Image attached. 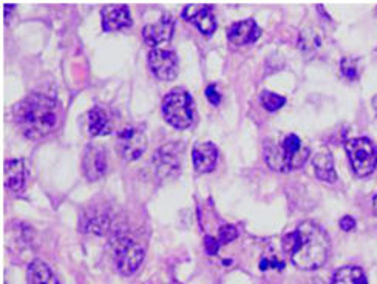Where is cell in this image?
<instances>
[{
	"label": "cell",
	"mask_w": 377,
	"mask_h": 284,
	"mask_svg": "<svg viewBox=\"0 0 377 284\" xmlns=\"http://www.w3.org/2000/svg\"><path fill=\"white\" fill-rule=\"evenodd\" d=\"M14 123L22 135L39 140L55 132L62 120L61 104L44 93H31L13 110Z\"/></svg>",
	"instance_id": "6da1fadb"
},
{
	"label": "cell",
	"mask_w": 377,
	"mask_h": 284,
	"mask_svg": "<svg viewBox=\"0 0 377 284\" xmlns=\"http://www.w3.org/2000/svg\"><path fill=\"white\" fill-rule=\"evenodd\" d=\"M283 247L300 271H315L327 263L330 256V237L319 225L305 221L283 238Z\"/></svg>",
	"instance_id": "7a4b0ae2"
},
{
	"label": "cell",
	"mask_w": 377,
	"mask_h": 284,
	"mask_svg": "<svg viewBox=\"0 0 377 284\" xmlns=\"http://www.w3.org/2000/svg\"><path fill=\"white\" fill-rule=\"evenodd\" d=\"M310 158V147L294 133L280 136L277 141H266L264 159L266 164L277 171L288 174L291 170L302 167Z\"/></svg>",
	"instance_id": "3957f363"
},
{
	"label": "cell",
	"mask_w": 377,
	"mask_h": 284,
	"mask_svg": "<svg viewBox=\"0 0 377 284\" xmlns=\"http://www.w3.org/2000/svg\"><path fill=\"white\" fill-rule=\"evenodd\" d=\"M192 96L184 89H175L162 101V116L178 130H186L193 123Z\"/></svg>",
	"instance_id": "277c9868"
},
{
	"label": "cell",
	"mask_w": 377,
	"mask_h": 284,
	"mask_svg": "<svg viewBox=\"0 0 377 284\" xmlns=\"http://www.w3.org/2000/svg\"><path fill=\"white\" fill-rule=\"evenodd\" d=\"M111 255H113V263L116 271L130 277L136 271L141 268L144 261L142 247L136 243L135 239L128 237H115L111 241Z\"/></svg>",
	"instance_id": "5b68a950"
},
{
	"label": "cell",
	"mask_w": 377,
	"mask_h": 284,
	"mask_svg": "<svg viewBox=\"0 0 377 284\" xmlns=\"http://www.w3.org/2000/svg\"><path fill=\"white\" fill-rule=\"evenodd\" d=\"M345 150L354 174L361 178L370 176L377 166V149L368 137H356L345 144Z\"/></svg>",
	"instance_id": "8992f818"
},
{
	"label": "cell",
	"mask_w": 377,
	"mask_h": 284,
	"mask_svg": "<svg viewBox=\"0 0 377 284\" xmlns=\"http://www.w3.org/2000/svg\"><path fill=\"white\" fill-rule=\"evenodd\" d=\"M147 147V136L141 127L128 125L119 130L116 136V149L124 161L138 159Z\"/></svg>",
	"instance_id": "52a82bcc"
},
{
	"label": "cell",
	"mask_w": 377,
	"mask_h": 284,
	"mask_svg": "<svg viewBox=\"0 0 377 284\" xmlns=\"http://www.w3.org/2000/svg\"><path fill=\"white\" fill-rule=\"evenodd\" d=\"M149 67L159 81H174L179 72L178 57L170 50L155 48L149 53Z\"/></svg>",
	"instance_id": "ba28073f"
},
{
	"label": "cell",
	"mask_w": 377,
	"mask_h": 284,
	"mask_svg": "<svg viewBox=\"0 0 377 284\" xmlns=\"http://www.w3.org/2000/svg\"><path fill=\"white\" fill-rule=\"evenodd\" d=\"M181 145L172 142L161 147L155 153V157H153V166H155L157 176L159 179L170 178L179 170V166H181Z\"/></svg>",
	"instance_id": "9c48e42d"
},
{
	"label": "cell",
	"mask_w": 377,
	"mask_h": 284,
	"mask_svg": "<svg viewBox=\"0 0 377 284\" xmlns=\"http://www.w3.org/2000/svg\"><path fill=\"white\" fill-rule=\"evenodd\" d=\"M175 21L172 14H162L155 23L145 25L142 28V39L149 47H159L167 44L174 36Z\"/></svg>",
	"instance_id": "30bf717a"
},
{
	"label": "cell",
	"mask_w": 377,
	"mask_h": 284,
	"mask_svg": "<svg viewBox=\"0 0 377 284\" xmlns=\"http://www.w3.org/2000/svg\"><path fill=\"white\" fill-rule=\"evenodd\" d=\"M183 19L193 23L204 36H212L217 30V21L210 5H187L183 10Z\"/></svg>",
	"instance_id": "8fae6325"
},
{
	"label": "cell",
	"mask_w": 377,
	"mask_h": 284,
	"mask_svg": "<svg viewBox=\"0 0 377 284\" xmlns=\"http://www.w3.org/2000/svg\"><path fill=\"white\" fill-rule=\"evenodd\" d=\"M28 170L21 159H8L5 162V186L14 196H22L27 191Z\"/></svg>",
	"instance_id": "7c38bea8"
},
{
	"label": "cell",
	"mask_w": 377,
	"mask_h": 284,
	"mask_svg": "<svg viewBox=\"0 0 377 284\" xmlns=\"http://www.w3.org/2000/svg\"><path fill=\"white\" fill-rule=\"evenodd\" d=\"M82 170L89 181H98L106 175L107 171V154L106 150L98 145H90L84 153Z\"/></svg>",
	"instance_id": "4fadbf2b"
},
{
	"label": "cell",
	"mask_w": 377,
	"mask_h": 284,
	"mask_svg": "<svg viewBox=\"0 0 377 284\" xmlns=\"http://www.w3.org/2000/svg\"><path fill=\"white\" fill-rule=\"evenodd\" d=\"M102 28L107 33L127 28L132 25L130 10L125 5H106L101 11Z\"/></svg>",
	"instance_id": "5bb4252c"
},
{
	"label": "cell",
	"mask_w": 377,
	"mask_h": 284,
	"mask_svg": "<svg viewBox=\"0 0 377 284\" xmlns=\"http://www.w3.org/2000/svg\"><path fill=\"white\" fill-rule=\"evenodd\" d=\"M260 36H261V30L254 19L235 22L227 31L229 40L232 42L234 45H238V47L251 45V44H254V42L259 40Z\"/></svg>",
	"instance_id": "9a60e30c"
},
{
	"label": "cell",
	"mask_w": 377,
	"mask_h": 284,
	"mask_svg": "<svg viewBox=\"0 0 377 284\" xmlns=\"http://www.w3.org/2000/svg\"><path fill=\"white\" fill-rule=\"evenodd\" d=\"M193 167L198 174H209L217 166L218 150L212 142H200L192 150Z\"/></svg>",
	"instance_id": "2e32d148"
},
{
	"label": "cell",
	"mask_w": 377,
	"mask_h": 284,
	"mask_svg": "<svg viewBox=\"0 0 377 284\" xmlns=\"http://www.w3.org/2000/svg\"><path fill=\"white\" fill-rule=\"evenodd\" d=\"M313 166L315 170V176L319 178L323 183H336L337 175L334 170V159L332 154L327 147H322L317 150L313 158Z\"/></svg>",
	"instance_id": "e0dca14e"
},
{
	"label": "cell",
	"mask_w": 377,
	"mask_h": 284,
	"mask_svg": "<svg viewBox=\"0 0 377 284\" xmlns=\"http://www.w3.org/2000/svg\"><path fill=\"white\" fill-rule=\"evenodd\" d=\"M28 284H61L53 269L42 260H34L28 266Z\"/></svg>",
	"instance_id": "ac0fdd59"
},
{
	"label": "cell",
	"mask_w": 377,
	"mask_h": 284,
	"mask_svg": "<svg viewBox=\"0 0 377 284\" xmlns=\"http://www.w3.org/2000/svg\"><path fill=\"white\" fill-rule=\"evenodd\" d=\"M87 130L91 136H102L110 132V118L102 108H93L87 113Z\"/></svg>",
	"instance_id": "d6986e66"
},
{
	"label": "cell",
	"mask_w": 377,
	"mask_h": 284,
	"mask_svg": "<svg viewBox=\"0 0 377 284\" xmlns=\"http://www.w3.org/2000/svg\"><path fill=\"white\" fill-rule=\"evenodd\" d=\"M331 284H366V277L357 266H345L332 275Z\"/></svg>",
	"instance_id": "ffe728a7"
},
{
	"label": "cell",
	"mask_w": 377,
	"mask_h": 284,
	"mask_svg": "<svg viewBox=\"0 0 377 284\" xmlns=\"http://www.w3.org/2000/svg\"><path fill=\"white\" fill-rule=\"evenodd\" d=\"M82 220H85V225H82V229L85 232H90V234H94V235H104L107 232L108 218L106 217V215L93 213V215H89V217H84Z\"/></svg>",
	"instance_id": "44dd1931"
},
{
	"label": "cell",
	"mask_w": 377,
	"mask_h": 284,
	"mask_svg": "<svg viewBox=\"0 0 377 284\" xmlns=\"http://www.w3.org/2000/svg\"><path fill=\"white\" fill-rule=\"evenodd\" d=\"M323 42V34L320 30L311 28V30H305L302 33V38H300V47L303 50H314L319 48Z\"/></svg>",
	"instance_id": "7402d4cb"
},
{
	"label": "cell",
	"mask_w": 377,
	"mask_h": 284,
	"mask_svg": "<svg viewBox=\"0 0 377 284\" xmlns=\"http://www.w3.org/2000/svg\"><path fill=\"white\" fill-rule=\"evenodd\" d=\"M260 102H261L263 108H266L268 111H277L286 104V98L280 96V94H277V93L264 90L260 94Z\"/></svg>",
	"instance_id": "603a6c76"
},
{
	"label": "cell",
	"mask_w": 377,
	"mask_h": 284,
	"mask_svg": "<svg viewBox=\"0 0 377 284\" xmlns=\"http://www.w3.org/2000/svg\"><path fill=\"white\" fill-rule=\"evenodd\" d=\"M342 74H344L347 79L349 81H357L359 77V70H357V60L353 57H345L342 59Z\"/></svg>",
	"instance_id": "cb8c5ba5"
},
{
	"label": "cell",
	"mask_w": 377,
	"mask_h": 284,
	"mask_svg": "<svg viewBox=\"0 0 377 284\" xmlns=\"http://www.w3.org/2000/svg\"><path fill=\"white\" fill-rule=\"evenodd\" d=\"M238 237V230L235 226H223L218 234V243L227 244L230 241H234Z\"/></svg>",
	"instance_id": "d4e9b609"
},
{
	"label": "cell",
	"mask_w": 377,
	"mask_h": 284,
	"mask_svg": "<svg viewBox=\"0 0 377 284\" xmlns=\"http://www.w3.org/2000/svg\"><path fill=\"white\" fill-rule=\"evenodd\" d=\"M206 98L209 99V102L212 106H220V102H221V94L218 93L217 90V85L215 84H212L209 85L208 89H206Z\"/></svg>",
	"instance_id": "484cf974"
},
{
	"label": "cell",
	"mask_w": 377,
	"mask_h": 284,
	"mask_svg": "<svg viewBox=\"0 0 377 284\" xmlns=\"http://www.w3.org/2000/svg\"><path fill=\"white\" fill-rule=\"evenodd\" d=\"M204 244H206V251H208L209 255H215V254L218 252L220 246H221V244L218 243V239L212 238V237H206Z\"/></svg>",
	"instance_id": "4316f807"
},
{
	"label": "cell",
	"mask_w": 377,
	"mask_h": 284,
	"mask_svg": "<svg viewBox=\"0 0 377 284\" xmlns=\"http://www.w3.org/2000/svg\"><path fill=\"white\" fill-rule=\"evenodd\" d=\"M356 227V220L353 217H349V215H347V217H344L340 220V229L345 230V232H351Z\"/></svg>",
	"instance_id": "83f0119b"
},
{
	"label": "cell",
	"mask_w": 377,
	"mask_h": 284,
	"mask_svg": "<svg viewBox=\"0 0 377 284\" xmlns=\"http://www.w3.org/2000/svg\"><path fill=\"white\" fill-rule=\"evenodd\" d=\"M373 209H374V213L377 215V193L373 198Z\"/></svg>",
	"instance_id": "f1b7e54d"
},
{
	"label": "cell",
	"mask_w": 377,
	"mask_h": 284,
	"mask_svg": "<svg viewBox=\"0 0 377 284\" xmlns=\"http://www.w3.org/2000/svg\"><path fill=\"white\" fill-rule=\"evenodd\" d=\"M373 107H374V111H376V115H377V94L373 98Z\"/></svg>",
	"instance_id": "f546056e"
}]
</instances>
